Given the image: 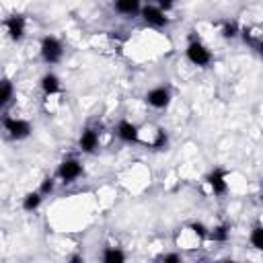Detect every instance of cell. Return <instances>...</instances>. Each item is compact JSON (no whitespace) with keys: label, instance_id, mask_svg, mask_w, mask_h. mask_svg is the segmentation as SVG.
Wrapping results in <instances>:
<instances>
[{"label":"cell","instance_id":"1","mask_svg":"<svg viewBox=\"0 0 263 263\" xmlns=\"http://www.w3.org/2000/svg\"><path fill=\"white\" fill-rule=\"evenodd\" d=\"M41 56H43V60L50 62V64L60 62V58H62L60 41L54 39V37H46V39H43V43H41Z\"/></svg>","mask_w":263,"mask_h":263},{"label":"cell","instance_id":"2","mask_svg":"<svg viewBox=\"0 0 263 263\" xmlns=\"http://www.w3.org/2000/svg\"><path fill=\"white\" fill-rule=\"evenodd\" d=\"M187 58L193 64H197V66H208L212 62V54L202 46V43H197V41H193L191 46L187 48Z\"/></svg>","mask_w":263,"mask_h":263},{"label":"cell","instance_id":"3","mask_svg":"<svg viewBox=\"0 0 263 263\" xmlns=\"http://www.w3.org/2000/svg\"><path fill=\"white\" fill-rule=\"evenodd\" d=\"M5 127L11 132V136L17 138V140L27 138L29 132H31V125L27 121H23V119H11V117L5 119Z\"/></svg>","mask_w":263,"mask_h":263},{"label":"cell","instance_id":"4","mask_svg":"<svg viewBox=\"0 0 263 263\" xmlns=\"http://www.w3.org/2000/svg\"><path fill=\"white\" fill-rule=\"evenodd\" d=\"M142 15H144V21H146L148 25H152V27H163V25L169 23L167 17H165V13H163L161 9H155V7H146V9L142 11Z\"/></svg>","mask_w":263,"mask_h":263},{"label":"cell","instance_id":"5","mask_svg":"<svg viewBox=\"0 0 263 263\" xmlns=\"http://www.w3.org/2000/svg\"><path fill=\"white\" fill-rule=\"evenodd\" d=\"M80 173H82V167H80L76 161H66V163L60 167V177H62L66 183H70V181H74L76 177H80Z\"/></svg>","mask_w":263,"mask_h":263},{"label":"cell","instance_id":"6","mask_svg":"<svg viewBox=\"0 0 263 263\" xmlns=\"http://www.w3.org/2000/svg\"><path fill=\"white\" fill-rule=\"evenodd\" d=\"M7 29H9V33H11V37L13 39H21L23 37V33H25V19L23 17H11L9 21H7Z\"/></svg>","mask_w":263,"mask_h":263},{"label":"cell","instance_id":"7","mask_svg":"<svg viewBox=\"0 0 263 263\" xmlns=\"http://www.w3.org/2000/svg\"><path fill=\"white\" fill-rule=\"evenodd\" d=\"M99 144V136H97V132L95 129H84L82 132V136H80V148L84 152H93Z\"/></svg>","mask_w":263,"mask_h":263},{"label":"cell","instance_id":"8","mask_svg":"<svg viewBox=\"0 0 263 263\" xmlns=\"http://www.w3.org/2000/svg\"><path fill=\"white\" fill-rule=\"evenodd\" d=\"M146 101L152 105V107H165L169 103V91L167 89H155L146 95Z\"/></svg>","mask_w":263,"mask_h":263},{"label":"cell","instance_id":"9","mask_svg":"<svg viewBox=\"0 0 263 263\" xmlns=\"http://www.w3.org/2000/svg\"><path fill=\"white\" fill-rule=\"evenodd\" d=\"M117 134H119V138L125 140V142H136V140H138V127L132 125L129 121H121L119 127H117Z\"/></svg>","mask_w":263,"mask_h":263},{"label":"cell","instance_id":"10","mask_svg":"<svg viewBox=\"0 0 263 263\" xmlns=\"http://www.w3.org/2000/svg\"><path fill=\"white\" fill-rule=\"evenodd\" d=\"M210 185H212V189H214V193H218V195H222V193H226V181H224V171H220V169H216L212 175H210Z\"/></svg>","mask_w":263,"mask_h":263},{"label":"cell","instance_id":"11","mask_svg":"<svg viewBox=\"0 0 263 263\" xmlns=\"http://www.w3.org/2000/svg\"><path fill=\"white\" fill-rule=\"evenodd\" d=\"M115 9L119 13H123V15H134L140 9V0H117Z\"/></svg>","mask_w":263,"mask_h":263},{"label":"cell","instance_id":"12","mask_svg":"<svg viewBox=\"0 0 263 263\" xmlns=\"http://www.w3.org/2000/svg\"><path fill=\"white\" fill-rule=\"evenodd\" d=\"M41 86H43V91H46L48 95H54V93L60 91V80L54 74H46V76H43V80H41Z\"/></svg>","mask_w":263,"mask_h":263},{"label":"cell","instance_id":"13","mask_svg":"<svg viewBox=\"0 0 263 263\" xmlns=\"http://www.w3.org/2000/svg\"><path fill=\"white\" fill-rule=\"evenodd\" d=\"M103 259H105V263H121L125 257H123V253L117 251V249H107L105 255H103Z\"/></svg>","mask_w":263,"mask_h":263},{"label":"cell","instance_id":"14","mask_svg":"<svg viewBox=\"0 0 263 263\" xmlns=\"http://www.w3.org/2000/svg\"><path fill=\"white\" fill-rule=\"evenodd\" d=\"M251 245L255 249H261L263 251V226H257L253 232H251Z\"/></svg>","mask_w":263,"mask_h":263},{"label":"cell","instance_id":"15","mask_svg":"<svg viewBox=\"0 0 263 263\" xmlns=\"http://www.w3.org/2000/svg\"><path fill=\"white\" fill-rule=\"evenodd\" d=\"M39 202H41L39 193H29V195L25 197V202H23V208H25L27 212H31V210H35V208L39 206Z\"/></svg>","mask_w":263,"mask_h":263},{"label":"cell","instance_id":"16","mask_svg":"<svg viewBox=\"0 0 263 263\" xmlns=\"http://www.w3.org/2000/svg\"><path fill=\"white\" fill-rule=\"evenodd\" d=\"M11 99H13V84L9 80H5V84H3V99H0V103L7 105Z\"/></svg>","mask_w":263,"mask_h":263},{"label":"cell","instance_id":"17","mask_svg":"<svg viewBox=\"0 0 263 263\" xmlns=\"http://www.w3.org/2000/svg\"><path fill=\"white\" fill-rule=\"evenodd\" d=\"M210 236H212L214 240H226V238H228V228H226V226H218Z\"/></svg>","mask_w":263,"mask_h":263},{"label":"cell","instance_id":"18","mask_svg":"<svg viewBox=\"0 0 263 263\" xmlns=\"http://www.w3.org/2000/svg\"><path fill=\"white\" fill-rule=\"evenodd\" d=\"M236 35V23H226L224 25V37H234Z\"/></svg>","mask_w":263,"mask_h":263},{"label":"cell","instance_id":"19","mask_svg":"<svg viewBox=\"0 0 263 263\" xmlns=\"http://www.w3.org/2000/svg\"><path fill=\"white\" fill-rule=\"evenodd\" d=\"M167 144V134H165V129H159V136H157V142H155V148H161Z\"/></svg>","mask_w":263,"mask_h":263},{"label":"cell","instance_id":"20","mask_svg":"<svg viewBox=\"0 0 263 263\" xmlns=\"http://www.w3.org/2000/svg\"><path fill=\"white\" fill-rule=\"evenodd\" d=\"M54 189V181L52 179H46L43 181V185H41V193H50Z\"/></svg>","mask_w":263,"mask_h":263},{"label":"cell","instance_id":"21","mask_svg":"<svg viewBox=\"0 0 263 263\" xmlns=\"http://www.w3.org/2000/svg\"><path fill=\"white\" fill-rule=\"evenodd\" d=\"M191 228H193V230H195L197 234H200V236H206V228H204L202 224H193Z\"/></svg>","mask_w":263,"mask_h":263},{"label":"cell","instance_id":"22","mask_svg":"<svg viewBox=\"0 0 263 263\" xmlns=\"http://www.w3.org/2000/svg\"><path fill=\"white\" fill-rule=\"evenodd\" d=\"M159 3H161V7H163L165 11H169V9L175 5V0H159Z\"/></svg>","mask_w":263,"mask_h":263},{"label":"cell","instance_id":"23","mask_svg":"<svg viewBox=\"0 0 263 263\" xmlns=\"http://www.w3.org/2000/svg\"><path fill=\"white\" fill-rule=\"evenodd\" d=\"M165 261H167V263H177V261H179V255H167Z\"/></svg>","mask_w":263,"mask_h":263},{"label":"cell","instance_id":"24","mask_svg":"<svg viewBox=\"0 0 263 263\" xmlns=\"http://www.w3.org/2000/svg\"><path fill=\"white\" fill-rule=\"evenodd\" d=\"M259 54L263 56V43H261V46H259Z\"/></svg>","mask_w":263,"mask_h":263}]
</instances>
